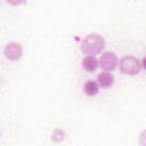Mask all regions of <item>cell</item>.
Segmentation results:
<instances>
[{
    "mask_svg": "<svg viewBox=\"0 0 146 146\" xmlns=\"http://www.w3.org/2000/svg\"><path fill=\"white\" fill-rule=\"evenodd\" d=\"M106 47V41L102 35H87L81 41V53L85 57H96L98 53H102Z\"/></svg>",
    "mask_w": 146,
    "mask_h": 146,
    "instance_id": "1",
    "label": "cell"
},
{
    "mask_svg": "<svg viewBox=\"0 0 146 146\" xmlns=\"http://www.w3.org/2000/svg\"><path fill=\"white\" fill-rule=\"evenodd\" d=\"M83 91L87 96H98V91H100V85L96 83V81H87L85 85H83Z\"/></svg>",
    "mask_w": 146,
    "mask_h": 146,
    "instance_id": "7",
    "label": "cell"
},
{
    "mask_svg": "<svg viewBox=\"0 0 146 146\" xmlns=\"http://www.w3.org/2000/svg\"><path fill=\"white\" fill-rule=\"evenodd\" d=\"M118 67L120 71L124 73V75H138L142 65H140V59L138 57H132V55H126V57H122L118 61Z\"/></svg>",
    "mask_w": 146,
    "mask_h": 146,
    "instance_id": "2",
    "label": "cell"
},
{
    "mask_svg": "<svg viewBox=\"0 0 146 146\" xmlns=\"http://www.w3.org/2000/svg\"><path fill=\"white\" fill-rule=\"evenodd\" d=\"M100 87H104V89H108V87H112L114 85V75L112 73H100V77H98V81H96Z\"/></svg>",
    "mask_w": 146,
    "mask_h": 146,
    "instance_id": "5",
    "label": "cell"
},
{
    "mask_svg": "<svg viewBox=\"0 0 146 146\" xmlns=\"http://www.w3.org/2000/svg\"><path fill=\"white\" fill-rule=\"evenodd\" d=\"M53 142H63L65 140V130H61V128H57V130H53V136H51Z\"/></svg>",
    "mask_w": 146,
    "mask_h": 146,
    "instance_id": "8",
    "label": "cell"
},
{
    "mask_svg": "<svg viewBox=\"0 0 146 146\" xmlns=\"http://www.w3.org/2000/svg\"><path fill=\"white\" fill-rule=\"evenodd\" d=\"M98 65H100L106 73H112V71L118 67V55H116V53H112V51L102 53V57L98 59Z\"/></svg>",
    "mask_w": 146,
    "mask_h": 146,
    "instance_id": "3",
    "label": "cell"
},
{
    "mask_svg": "<svg viewBox=\"0 0 146 146\" xmlns=\"http://www.w3.org/2000/svg\"><path fill=\"white\" fill-rule=\"evenodd\" d=\"M138 144H140V146H146V130L140 132V136H138Z\"/></svg>",
    "mask_w": 146,
    "mask_h": 146,
    "instance_id": "9",
    "label": "cell"
},
{
    "mask_svg": "<svg viewBox=\"0 0 146 146\" xmlns=\"http://www.w3.org/2000/svg\"><path fill=\"white\" fill-rule=\"evenodd\" d=\"M140 65H142V69H146V57H144V59L140 61Z\"/></svg>",
    "mask_w": 146,
    "mask_h": 146,
    "instance_id": "10",
    "label": "cell"
},
{
    "mask_svg": "<svg viewBox=\"0 0 146 146\" xmlns=\"http://www.w3.org/2000/svg\"><path fill=\"white\" fill-rule=\"evenodd\" d=\"M4 57L8 61H18L23 57V45L21 43H8L4 47Z\"/></svg>",
    "mask_w": 146,
    "mask_h": 146,
    "instance_id": "4",
    "label": "cell"
},
{
    "mask_svg": "<svg viewBox=\"0 0 146 146\" xmlns=\"http://www.w3.org/2000/svg\"><path fill=\"white\" fill-rule=\"evenodd\" d=\"M81 67H83L85 71H89V73H94V71H96L100 65H98V59H96V57H83Z\"/></svg>",
    "mask_w": 146,
    "mask_h": 146,
    "instance_id": "6",
    "label": "cell"
}]
</instances>
